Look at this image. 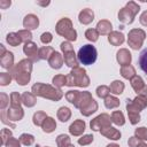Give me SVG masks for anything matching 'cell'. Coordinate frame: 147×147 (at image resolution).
Masks as SVG:
<instances>
[{
    "instance_id": "obj_1",
    "label": "cell",
    "mask_w": 147,
    "mask_h": 147,
    "mask_svg": "<svg viewBox=\"0 0 147 147\" xmlns=\"http://www.w3.org/2000/svg\"><path fill=\"white\" fill-rule=\"evenodd\" d=\"M32 61L30 59L21 60L15 67L10 70V74L13 78L17 82L18 85H26L30 82L31 78V71H32Z\"/></svg>"
},
{
    "instance_id": "obj_2",
    "label": "cell",
    "mask_w": 147,
    "mask_h": 147,
    "mask_svg": "<svg viewBox=\"0 0 147 147\" xmlns=\"http://www.w3.org/2000/svg\"><path fill=\"white\" fill-rule=\"evenodd\" d=\"M31 91L37 96H41V98L49 99L53 101H59L63 96V92L60 88L48 85V84H44V83H36L32 86Z\"/></svg>"
},
{
    "instance_id": "obj_3",
    "label": "cell",
    "mask_w": 147,
    "mask_h": 147,
    "mask_svg": "<svg viewBox=\"0 0 147 147\" xmlns=\"http://www.w3.org/2000/svg\"><path fill=\"white\" fill-rule=\"evenodd\" d=\"M90 85V78L86 75V70L83 68H74L67 75V86L87 87Z\"/></svg>"
},
{
    "instance_id": "obj_4",
    "label": "cell",
    "mask_w": 147,
    "mask_h": 147,
    "mask_svg": "<svg viewBox=\"0 0 147 147\" xmlns=\"http://www.w3.org/2000/svg\"><path fill=\"white\" fill-rule=\"evenodd\" d=\"M55 30H56L57 34L64 37L69 42L77 40V32H76V30L72 28V22H71V20L68 18V17L61 18V20L56 23Z\"/></svg>"
},
{
    "instance_id": "obj_5",
    "label": "cell",
    "mask_w": 147,
    "mask_h": 147,
    "mask_svg": "<svg viewBox=\"0 0 147 147\" xmlns=\"http://www.w3.org/2000/svg\"><path fill=\"white\" fill-rule=\"evenodd\" d=\"M78 108L83 116H90L98 110V103L92 98L90 92L84 91L80 92V100L78 103Z\"/></svg>"
},
{
    "instance_id": "obj_6",
    "label": "cell",
    "mask_w": 147,
    "mask_h": 147,
    "mask_svg": "<svg viewBox=\"0 0 147 147\" xmlns=\"http://www.w3.org/2000/svg\"><path fill=\"white\" fill-rule=\"evenodd\" d=\"M140 10V6L134 1H129L125 7L119 9L118 11V20L123 24H131L134 21L136 15Z\"/></svg>"
},
{
    "instance_id": "obj_7",
    "label": "cell",
    "mask_w": 147,
    "mask_h": 147,
    "mask_svg": "<svg viewBox=\"0 0 147 147\" xmlns=\"http://www.w3.org/2000/svg\"><path fill=\"white\" fill-rule=\"evenodd\" d=\"M96 57H98L96 48L91 44H87V45H84L83 47H80L78 51V54H77L78 61L84 65L93 64L96 61Z\"/></svg>"
},
{
    "instance_id": "obj_8",
    "label": "cell",
    "mask_w": 147,
    "mask_h": 147,
    "mask_svg": "<svg viewBox=\"0 0 147 147\" xmlns=\"http://www.w3.org/2000/svg\"><path fill=\"white\" fill-rule=\"evenodd\" d=\"M61 47V51L63 52V60H64V63L70 67V68H77L78 67V59L74 52V47L69 42V41H63L61 42L60 45Z\"/></svg>"
},
{
    "instance_id": "obj_9",
    "label": "cell",
    "mask_w": 147,
    "mask_h": 147,
    "mask_svg": "<svg viewBox=\"0 0 147 147\" xmlns=\"http://www.w3.org/2000/svg\"><path fill=\"white\" fill-rule=\"evenodd\" d=\"M145 38H146V32L142 29H132L127 36V45L132 49L138 51L142 46Z\"/></svg>"
},
{
    "instance_id": "obj_10",
    "label": "cell",
    "mask_w": 147,
    "mask_h": 147,
    "mask_svg": "<svg viewBox=\"0 0 147 147\" xmlns=\"http://www.w3.org/2000/svg\"><path fill=\"white\" fill-rule=\"evenodd\" d=\"M110 124H111V116H109L108 114H101L96 116L94 119H92L90 123L91 129L93 131H100L103 127L110 126Z\"/></svg>"
},
{
    "instance_id": "obj_11",
    "label": "cell",
    "mask_w": 147,
    "mask_h": 147,
    "mask_svg": "<svg viewBox=\"0 0 147 147\" xmlns=\"http://www.w3.org/2000/svg\"><path fill=\"white\" fill-rule=\"evenodd\" d=\"M126 110H127V115H129V121L132 125H136L140 122V110L133 105L132 100H126Z\"/></svg>"
},
{
    "instance_id": "obj_12",
    "label": "cell",
    "mask_w": 147,
    "mask_h": 147,
    "mask_svg": "<svg viewBox=\"0 0 147 147\" xmlns=\"http://www.w3.org/2000/svg\"><path fill=\"white\" fill-rule=\"evenodd\" d=\"M130 82H131V86H132V88L137 92L138 95L147 96V85L144 83V80H142L141 77H139V76H134Z\"/></svg>"
},
{
    "instance_id": "obj_13",
    "label": "cell",
    "mask_w": 147,
    "mask_h": 147,
    "mask_svg": "<svg viewBox=\"0 0 147 147\" xmlns=\"http://www.w3.org/2000/svg\"><path fill=\"white\" fill-rule=\"evenodd\" d=\"M38 47H37V44H34L33 41H29V42H25L24 46H23V52L24 54L28 56V59H30L32 62L34 61H38Z\"/></svg>"
},
{
    "instance_id": "obj_14",
    "label": "cell",
    "mask_w": 147,
    "mask_h": 147,
    "mask_svg": "<svg viewBox=\"0 0 147 147\" xmlns=\"http://www.w3.org/2000/svg\"><path fill=\"white\" fill-rule=\"evenodd\" d=\"M39 25V18L37 15L34 14H28L24 18H23V26L25 28V30H34L37 29Z\"/></svg>"
},
{
    "instance_id": "obj_15",
    "label": "cell",
    "mask_w": 147,
    "mask_h": 147,
    "mask_svg": "<svg viewBox=\"0 0 147 147\" xmlns=\"http://www.w3.org/2000/svg\"><path fill=\"white\" fill-rule=\"evenodd\" d=\"M116 59H117V62L123 67V65H129L132 61V55L131 53L129 52V49L126 48H121L117 54H116Z\"/></svg>"
},
{
    "instance_id": "obj_16",
    "label": "cell",
    "mask_w": 147,
    "mask_h": 147,
    "mask_svg": "<svg viewBox=\"0 0 147 147\" xmlns=\"http://www.w3.org/2000/svg\"><path fill=\"white\" fill-rule=\"evenodd\" d=\"M85 126H86V124L83 119H76L74 123L70 124L69 132H70V134L78 137V136L83 134V132L85 131Z\"/></svg>"
},
{
    "instance_id": "obj_17",
    "label": "cell",
    "mask_w": 147,
    "mask_h": 147,
    "mask_svg": "<svg viewBox=\"0 0 147 147\" xmlns=\"http://www.w3.org/2000/svg\"><path fill=\"white\" fill-rule=\"evenodd\" d=\"M6 114L9 121H21L24 116V111L22 107H9Z\"/></svg>"
},
{
    "instance_id": "obj_18",
    "label": "cell",
    "mask_w": 147,
    "mask_h": 147,
    "mask_svg": "<svg viewBox=\"0 0 147 147\" xmlns=\"http://www.w3.org/2000/svg\"><path fill=\"white\" fill-rule=\"evenodd\" d=\"M100 133H101L103 137H106V138H108V139H111V140H119V139H121V132H119L117 129L113 127L111 125L101 129V130H100Z\"/></svg>"
},
{
    "instance_id": "obj_19",
    "label": "cell",
    "mask_w": 147,
    "mask_h": 147,
    "mask_svg": "<svg viewBox=\"0 0 147 147\" xmlns=\"http://www.w3.org/2000/svg\"><path fill=\"white\" fill-rule=\"evenodd\" d=\"M78 20H79V22H80L82 24H84V25H87V24L92 23V21L94 20V13H93V10L90 9V8L83 9V10L79 13V15H78Z\"/></svg>"
},
{
    "instance_id": "obj_20",
    "label": "cell",
    "mask_w": 147,
    "mask_h": 147,
    "mask_svg": "<svg viewBox=\"0 0 147 147\" xmlns=\"http://www.w3.org/2000/svg\"><path fill=\"white\" fill-rule=\"evenodd\" d=\"M0 64L2 68L7 69V70H11L15 67L14 65V54L11 52L7 51L6 54L0 57Z\"/></svg>"
},
{
    "instance_id": "obj_21",
    "label": "cell",
    "mask_w": 147,
    "mask_h": 147,
    "mask_svg": "<svg viewBox=\"0 0 147 147\" xmlns=\"http://www.w3.org/2000/svg\"><path fill=\"white\" fill-rule=\"evenodd\" d=\"M96 31L99 32V34L101 36H106V34H109L113 30V25L111 23L108 21V20H101L98 22L96 24Z\"/></svg>"
},
{
    "instance_id": "obj_22",
    "label": "cell",
    "mask_w": 147,
    "mask_h": 147,
    "mask_svg": "<svg viewBox=\"0 0 147 147\" xmlns=\"http://www.w3.org/2000/svg\"><path fill=\"white\" fill-rule=\"evenodd\" d=\"M63 62H64L63 56H62L59 52H56V51L52 54V56H51L49 60H48V64H49V67L53 68V69H60V68L62 67Z\"/></svg>"
},
{
    "instance_id": "obj_23",
    "label": "cell",
    "mask_w": 147,
    "mask_h": 147,
    "mask_svg": "<svg viewBox=\"0 0 147 147\" xmlns=\"http://www.w3.org/2000/svg\"><path fill=\"white\" fill-rule=\"evenodd\" d=\"M108 41L113 46H119L124 42V34L119 31H111L108 34Z\"/></svg>"
},
{
    "instance_id": "obj_24",
    "label": "cell",
    "mask_w": 147,
    "mask_h": 147,
    "mask_svg": "<svg viewBox=\"0 0 147 147\" xmlns=\"http://www.w3.org/2000/svg\"><path fill=\"white\" fill-rule=\"evenodd\" d=\"M65 99L72 103L76 108H78V103H79V100H80V92L79 91H76V90H70L65 93Z\"/></svg>"
},
{
    "instance_id": "obj_25",
    "label": "cell",
    "mask_w": 147,
    "mask_h": 147,
    "mask_svg": "<svg viewBox=\"0 0 147 147\" xmlns=\"http://www.w3.org/2000/svg\"><path fill=\"white\" fill-rule=\"evenodd\" d=\"M22 103L25 107H33L37 103V98L32 92H24L22 94Z\"/></svg>"
},
{
    "instance_id": "obj_26",
    "label": "cell",
    "mask_w": 147,
    "mask_h": 147,
    "mask_svg": "<svg viewBox=\"0 0 147 147\" xmlns=\"http://www.w3.org/2000/svg\"><path fill=\"white\" fill-rule=\"evenodd\" d=\"M54 52L55 51L52 46H42L38 51V60H49Z\"/></svg>"
},
{
    "instance_id": "obj_27",
    "label": "cell",
    "mask_w": 147,
    "mask_h": 147,
    "mask_svg": "<svg viewBox=\"0 0 147 147\" xmlns=\"http://www.w3.org/2000/svg\"><path fill=\"white\" fill-rule=\"evenodd\" d=\"M121 76H122L123 78H125V79H130V80H131L134 76H137V75H136V69H134V67H132L131 64L121 67Z\"/></svg>"
},
{
    "instance_id": "obj_28",
    "label": "cell",
    "mask_w": 147,
    "mask_h": 147,
    "mask_svg": "<svg viewBox=\"0 0 147 147\" xmlns=\"http://www.w3.org/2000/svg\"><path fill=\"white\" fill-rule=\"evenodd\" d=\"M41 127H42V131H44L45 133H52V132L56 129V122H55L54 118L47 117V118L44 121Z\"/></svg>"
},
{
    "instance_id": "obj_29",
    "label": "cell",
    "mask_w": 147,
    "mask_h": 147,
    "mask_svg": "<svg viewBox=\"0 0 147 147\" xmlns=\"http://www.w3.org/2000/svg\"><path fill=\"white\" fill-rule=\"evenodd\" d=\"M124 87H125V85L122 80H114L109 86L110 93H113V94H122L124 91Z\"/></svg>"
},
{
    "instance_id": "obj_30",
    "label": "cell",
    "mask_w": 147,
    "mask_h": 147,
    "mask_svg": "<svg viewBox=\"0 0 147 147\" xmlns=\"http://www.w3.org/2000/svg\"><path fill=\"white\" fill-rule=\"evenodd\" d=\"M71 117V110L68 108V107H60L59 110H57V118L61 121V122H67L69 121Z\"/></svg>"
},
{
    "instance_id": "obj_31",
    "label": "cell",
    "mask_w": 147,
    "mask_h": 147,
    "mask_svg": "<svg viewBox=\"0 0 147 147\" xmlns=\"http://www.w3.org/2000/svg\"><path fill=\"white\" fill-rule=\"evenodd\" d=\"M111 122L118 126H122L125 124V118H124V115L121 110H115L113 111L111 114Z\"/></svg>"
},
{
    "instance_id": "obj_32",
    "label": "cell",
    "mask_w": 147,
    "mask_h": 147,
    "mask_svg": "<svg viewBox=\"0 0 147 147\" xmlns=\"http://www.w3.org/2000/svg\"><path fill=\"white\" fill-rule=\"evenodd\" d=\"M6 41H7L10 46H13V47H16V46H18V45L22 42V40H21V38L18 37L17 32H10V33H8V34L6 36Z\"/></svg>"
},
{
    "instance_id": "obj_33",
    "label": "cell",
    "mask_w": 147,
    "mask_h": 147,
    "mask_svg": "<svg viewBox=\"0 0 147 147\" xmlns=\"http://www.w3.org/2000/svg\"><path fill=\"white\" fill-rule=\"evenodd\" d=\"M133 105L141 111L142 109H145L147 107V96H144V95H137L133 100H132Z\"/></svg>"
},
{
    "instance_id": "obj_34",
    "label": "cell",
    "mask_w": 147,
    "mask_h": 147,
    "mask_svg": "<svg viewBox=\"0 0 147 147\" xmlns=\"http://www.w3.org/2000/svg\"><path fill=\"white\" fill-rule=\"evenodd\" d=\"M47 117H48V116L46 115L45 111H36V113L33 114L32 122H33L34 125H37V126H41L42 123H44V121H45Z\"/></svg>"
},
{
    "instance_id": "obj_35",
    "label": "cell",
    "mask_w": 147,
    "mask_h": 147,
    "mask_svg": "<svg viewBox=\"0 0 147 147\" xmlns=\"http://www.w3.org/2000/svg\"><path fill=\"white\" fill-rule=\"evenodd\" d=\"M105 106H106V108H108V109L117 108V107L119 106V100H118L116 96L108 95V96L105 99Z\"/></svg>"
},
{
    "instance_id": "obj_36",
    "label": "cell",
    "mask_w": 147,
    "mask_h": 147,
    "mask_svg": "<svg viewBox=\"0 0 147 147\" xmlns=\"http://www.w3.org/2000/svg\"><path fill=\"white\" fill-rule=\"evenodd\" d=\"M138 62H139V67H140V69H141L145 74H147V47L140 53Z\"/></svg>"
},
{
    "instance_id": "obj_37",
    "label": "cell",
    "mask_w": 147,
    "mask_h": 147,
    "mask_svg": "<svg viewBox=\"0 0 147 147\" xmlns=\"http://www.w3.org/2000/svg\"><path fill=\"white\" fill-rule=\"evenodd\" d=\"M52 82H53V85L55 87L61 88L62 86L67 85V76H64V75H56V76L53 77Z\"/></svg>"
},
{
    "instance_id": "obj_38",
    "label": "cell",
    "mask_w": 147,
    "mask_h": 147,
    "mask_svg": "<svg viewBox=\"0 0 147 147\" xmlns=\"http://www.w3.org/2000/svg\"><path fill=\"white\" fill-rule=\"evenodd\" d=\"M20 141L22 145L24 146H31L33 142H34V137L32 134H29V133H23L20 136Z\"/></svg>"
},
{
    "instance_id": "obj_39",
    "label": "cell",
    "mask_w": 147,
    "mask_h": 147,
    "mask_svg": "<svg viewBox=\"0 0 147 147\" xmlns=\"http://www.w3.org/2000/svg\"><path fill=\"white\" fill-rule=\"evenodd\" d=\"M56 144L59 147H67L70 145V137L68 134H59L56 138Z\"/></svg>"
},
{
    "instance_id": "obj_40",
    "label": "cell",
    "mask_w": 147,
    "mask_h": 147,
    "mask_svg": "<svg viewBox=\"0 0 147 147\" xmlns=\"http://www.w3.org/2000/svg\"><path fill=\"white\" fill-rule=\"evenodd\" d=\"M22 103V95L18 92H13L10 94V107H21Z\"/></svg>"
},
{
    "instance_id": "obj_41",
    "label": "cell",
    "mask_w": 147,
    "mask_h": 147,
    "mask_svg": "<svg viewBox=\"0 0 147 147\" xmlns=\"http://www.w3.org/2000/svg\"><path fill=\"white\" fill-rule=\"evenodd\" d=\"M85 37H86L87 40L94 42L99 39V32L96 31V29H87L85 31Z\"/></svg>"
},
{
    "instance_id": "obj_42",
    "label": "cell",
    "mask_w": 147,
    "mask_h": 147,
    "mask_svg": "<svg viewBox=\"0 0 147 147\" xmlns=\"http://www.w3.org/2000/svg\"><path fill=\"white\" fill-rule=\"evenodd\" d=\"M95 92H96V95L99 98L106 99L109 95V93H110V88L108 86H106V85H100V86H98V88H96Z\"/></svg>"
},
{
    "instance_id": "obj_43",
    "label": "cell",
    "mask_w": 147,
    "mask_h": 147,
    "mask_svg": "<svg viewBox=\"0 0 147 147\" xmlns=\"http://www.w3.org/2000/svg\"><path fill=\"white\" fill-rule=\"evenodd\" d=\"M17 34H18V37L21 38V40L23 41V42H29V41H31V39H32V33H31V31H29V30H20L18 32H17Z\"/></svg>"
},
{
    "instance_id": "obj_44",
    "label": "cell",
    "mask_w": 147,
    "mask_h": 147,
    "mask_svg": "<svg viewBox=\"0 0 147 147\" xmlns=\"http://www.w3.org/2000/svg\"><path fill=\"white\" fill-rule=\"evenodd\" d=\"M134 137L138 138V139L141 140V141L147 140V129H146L145 126H141V127L136 129V131H134Z\"/></svg>"
},
{
    "instance_id": "obj_45",
    "label": "cell",
    "mask_w": 147,
    "mask_h": 147,
    "mask_svg": "<svg viewBox=\"0 0 147 147\" xmlns=\"http://www.w3.org/2000/svg\"><path fill=\"white\" fill-rule=\"evenodd\" d=\"M13 79V76L10 72H1L0 74V85L1 86H6L8 84H10Z\"/></svg>"
},
{
    "instance_id": "obj_46",
    "label": "cell",
    "mask_w": 147,
    "mask_h": 147,
    "mask_svg": "<svg viewBox=\"0 0 147 147\" xmlns=\"http://www.w3.org/2000/svg\"><path fill=\"white\" fill-rule=\"evenodd\" d=\"M93 139H94V137L92 134H85L78 139V144L82 146H86V145H90L91 142H93Z\"/></svg>"
},
{
    "instance_id": "obj_47",
    "label": "cell",
    "mask_w": 147,
    "mask_h": 147,
    "mask_svg": "<svg viewBox=\"0 0 147 147\" xmlns=\"http://www.w3.org/2000/svg\"><path fill=\"white\" fill-rule=\"evenodd\" d=\"M9 100H10V96L7 95L6 93L0 94V108H1V110H5V108L9 103Z\"/></svg>"
},
{
    "instance_id": "obj_48",
    "label": "cell",
    "mask_w": 147,
    "mask_h": 147,
    "mask_svg": "<svg viewBox=\"0 0 147 147\" xmlns=\"http://www.w3.org/2000/svg\"><path fill=\"white\" fill-rule=\"evenodd\" d=\"M1 144L5 146V144L7 142V140L10 138V137H13L11 136V131L9 130V129H2L1 130Z\"/></svg>"
},
{
    "instance_id": "obj_49",
    "label": "cell",
    "mask_w": 147,
    "mask_h": 147,
    "mask_svg": "<svg viewBox=\"0 0 147 147\" xmlns=\"http://www.w3.org/2000/svg\"><path fill=\"white\" fill-rule=\"evenodd\" d=\"M5 146H6V147H21V141H20V139H17V138L10 137V138L7 140V142L5 144Z\"/></svg>"
},
{
    "instance_id": "obj_50",
    "label": "cell",
    "mask_w": 147,
    "mask_h": 147,
    "mask_svg": "<svg viewBox=\"0 0 147 147\" xmlns=\"http://www.w3.org/2000/svg\"><path fill=\"white\" fill-rule=\"evenodd\" d=\"M40 40H41V42L42 44H49L52 40H53V36H52V33L51 32H44L41 36H40Z\"/></svg>"
},
{
    "instance_id": "obj_51",
    "label": "cell",
    "mask_w": 147,
    "mask_h": 147,
    "mask_svg": "<svg viewBox=\"0 0 147 147\" xmlns=\"http://www.w3.org/2000/svg\"><path fill=\"white\" fill-rule=\"evenodd\" d=\"M140 142H141V140H139V139H138V138H136L134 136H133V137H131V138H129V141H127L129 147H137Z\"/></svg>"
},
{
    "instance_id": "obj_52",
    "label": "cell",
    "mask_w": 147,
    "mask_h": 147,
    "mask_svg": "<svg viewBox=\"0 0 147 147\" xmlns=\"http://www.w3.org/2000/svg\"><path fill=\"white\" fill-rule=\"evenodd\" d=\"M0 116H1V122H2L3 124H6V125H9V126H11L13 129L15 127V125H14V124H11L10 122H8V121L6 119V117H5V116H6V111H5V110H2V111H1V115H0Z\"/></svg>"
},
{
    "instance_id": "obj_53",
    "label": "cell",
    "mask_w": 147,
    "mask_h": 147,
    "mask_svg": "<svg viewBox=\"0 0 147 147\" xmlns=\"http://www.w3.org/2000/svg\"><path fill=\"white\" fill-rule=\"evenodd\" d=\"M139 21H140V23H141V25H144V26H147V10H145L141 15H140V18H139Z\"/></svg>"
},
{
    "instance_id": "obj_54",
    "label": "cell",
    "mask_w": 147,
    "mask_h": 147,
    "mask_svg": "<svg viewBox=\"0 0 147 147\" xmlns=\"http://www.w3.org/2000/svg\"><path fill=\"white\" fill-rule=\"evenodd\" d=\"M11 5L10 0H0V8L1 9H7Z\"/></svg>"
},
{
    "instance_id": "obj_55",
    "label": "cell",
    "mask_w": 147,
    "mask_h": 147,
    "mask_svg": "<svg viewBox=\"0 0 147 147\" xmlns=\"http://www.w3.org/2000/svg\"><path fill=\"white\" fill-rule=\"evenodd\" d=\"M6 48H5V46L3 45H0V57L2 56V55H5L6 54Z\"/></svg>"
},
{
    "instance_id": "obj_56",
    "label": "cell",
    "mask_w": 147,
    "mask_h": 147,
    "mask_svg": "<svg viewBox=\"0 0 147 147\" xmlns=\"http://www.w3.org/2000/svg\"><path fill=\"white\" fill-rule=\"evenodd\" d=\"M37 5H39V6H48L49 5V1H46V2H41V1H37Z\"/></svg>"
},
{
    "instance_id": "obj_57",
    "label": "cell",
    "mask_w": 147,
    "mask_h": 147,
    "mask_svg": "<svg viewBox=\"0 0 147 147\" xmlns=\"http://www.w3.org/2000/svg\"><path fill=\"white\" fill-rule=\"evenodd\" d=\"M137 147H147V144H146V142H144V141H141Z\"/></svg>"
},
{
    "instance_id": "obj_58",
    "label": "cell",
    "mask_w": 147,
    "mask_h": 147,
    "mask_svg": "<svg viewBox=\"0 0 147 147\" xmlns=\"http://www.w3.org/2000/svg\"><path fill=\"white\" fill-rule=\"evenodd\" d=\"M106 147H119V145H117V144H109Z\"/></svg>"
},
{
    "instance_id": "obj_59",
    "label": "cell",
    "mask_w": 147,
    "mask_h": 147,
    "mask_svg": "<svg viewBox=\"0 0 147 147\" xmlns=\"http://www.w3.org/2000/svg\"><path fill=\"white\" fill-rule=\"evenodd\" d=\"M67 147H75V146H74V145H72V144H70V145H68V146H67Z\"/></svg>"
},
{
    "instance_id": "obj_60",
    "label": "cell",
    "mask_w": 147,
    "mask_h": 147,
    "mask_svg": "<svg viewBox=\"0 0 147 147\" xmlns=\"http://www.w3.org/2000/svg\"><path fill=\"white\" fill-rule=\"evenodd\" d=\"M45 147H47V146H45Z\"/></svg>"
}]
</instances>
